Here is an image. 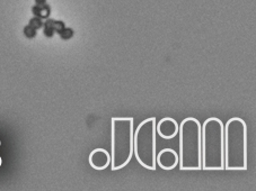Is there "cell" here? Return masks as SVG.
<instances>
[{
  "label": "cell",
  "instance_id": "cell-1",
  "mask_svg": "<svg viewBox=\"0 0 256 191\" xmlns=\"http://www.w3.org/2000/svg\"><path fill=\"white\" fill-rule=\"evenodd\" d=\"M224 168L247 170V125L240 117H232L224 125Z\"/></svg>",
  "mask_w": 256,
  "mask_h": 191
},
{
  "label": "cell",
  "instance_id": "cell-2",
  "mask_svg": "<svg viewBox=\"0 0 256 191\" xmlns=\"http://www.w3.org/2000/svg\"><path fill=\"white\" fill-rule=\"evenodd\" d=\"M201 130L202 125L194 117L183 119L178 125V166L180 171L202 170Z\"/></svg>",
  "mask_w": 256,
  "mask_h": 191
},
{
  "label": "cell",
  "instance_id": "cell-3",
  "mask_svg": "<svg viewBox=\"0 0 256 191\" xmlns=\"http://www.w3.org/2000/svg\"><path fill=\"white\" fill-rule=\"evenodd\" d=\"M202 170L222 171L224 124L217 117H210L202 125Z\"/></svg>",
  "mask_w": 256,
  "mask_h": 191
},
{
  "label": "cell",
  "instance_id": "cell-4",
  "mask_svg": "<svg viewBox=\"0 0 256 191\" xmlns=\"http://www.w3.org/2000/svg\"><path fill=\"white\" fill-rule=\"evenodd\" d=\"M134 122L132 117H113L111 121V169L121 170L134 155Z\"/></svg>",
  "mask_w": 256,
  "mask_h": 191
},
{
  "label": "cell",
  "instance_id": "cell-5",
  "mask_svg": "<svg viewBox=\"0 0 256 191\" xmlns=\"http://www.w3.org/2000/svg\"><path fill=\"white\" fill-rule=\"evenodd\" d=\"M156 118L149 117L139 124L134 133V154L141 167L155 171L156 163Z\"/></svg>",
  "mask_w": 256,
  "mask_h": 191
},
{
  "label": "cell",
  "instance_id": "cell-6",
  "mask_svg": "<svg viewBox=\"0 0 256 191\" xmlns=\"http://www.w3.org/2000/svg\"><path fill=\"white\" fill-rule=\"evenodd\" d=\"M88 162L94 170L103 171L111 164V154L104 149H96L90 152Z\"/></svg>",
  "mask_w": 256,
  "mask_h": 191
},
{
  "label": "cell",
  "instance_id": "cell-7",
  "mask_svg": "<svg viewBox=\"0 0 256 191\" xmlns=\"http://www.w3.org/2000/svg\"><path fill=\"white\" fill-rule=\"evenodd\" d=\"M156 163L165 171H170L178 164V153L172 149H164L156 155Z\"/></svg>",
  "mask_w": 256,
  "mask_h": 191
},
{
  "label": "cell",
  "instance_id": "cell-8",
  "mask_svg": "<svg viewBox=\"0 0 256 191\" xmlns=\"http://www.w3.org/2000/svg\"><path fill=\"white\" fill-rule=\"evenodd\" d=\"M156 132L162 139H174L178 133V124L173 118L165 117L160 123L156 124Z\"/></svg>",
  "mask_w": 256,
  "mask_h": 191
},
{
  "label": "cell",
  "instance_id": "cell-9",
  "mask_svg": "<svg viewBox=\"0 0 256 191\" xmlns=\"http://www.w3.org/2000/svg\"><path fill=\"white\" fill-rule=\"evenodd\" d=\"M32 11L35 17H38V18H48V15H50V6L44 5V6H34L32 8Z\"/></svg>",
  "mask_w": 256,
  "mask_h": 191
},
{
  "label": "cell",
  "instance_id": "cell-10",
  "mask_svg": "<svg viewBox=\"0 0 256 191\" xmlns=\"http://www.w3.org/2000/svg\"><path fill=\"white\" fill-rule=\"evenodd\" d=\"M54 20H52V19H48L46 21V25H44V35L48 37H52V35L54 34Z\"/></svg>",
  "mask_w": 256,
  "mask_h": 191
},
{
  "label": "cell",
  "instance_id": "cell-11",
  "mask_svg": "<svg viewBox=\"0 0 256 191\" xmlns=\"http://www.w3.org/2000/svg\"><path fill=\"white\" fill-rule=\"evenodd\" d=\"M30 26H32L33 28L38 30V28H41L43 26V21L41 18H38V17H35V18H32L30 20Z\"/></svg>",
  "mask_w": 256,
  "mask_h": 191
},
{
  "label": "cell",
  "instance_id": "cell-12",
  "mask_svg": "<svg viewBox=\"0 0 256 191\" xmlns=\"http://www.w3.org/2000/svg\"><path fill=\"white\" fill-rule=\"evenodd\" d=\"M24 34L26 35V37L28 38H33L35 35H36V29L33 28L32 26H26V27L24 28Z\"/></svg>",
  "mask_w": 256,
  "mask_h": 191
},
{
  "label": "cell",
  "instance_id": "cell-13",
  "mask_svg": "<svg viewBox=\"0 0 256 191\" xmlns=\"http://www.w3.org/2000/svg\"><path fill=\"white\" fill-rule=\"evenodd\" d=\"M59 34L62 39H69L72 38V36L74 35V30L72 28H64V30H61Z\"/></svg>",
  "mask_w": 256,
  "mask_h": 191
},
{
  "label": "cell",
  "instance_id": "cell-14",
  "mask_svg": "<svg viewBox=\"0 0 256 191\" xmlns=\"http://www.w3.org/2000/svg\"><path fill=\"white\" fill-rule=\"evenodd\" d=\"M54 32L60 33L61 30H64L66 28L64 23H62V21H54Z\"/></svg>",
  "mask_w": 256,
  "mask_h": 191
},
{
  "label": "cell",
  "instance_id": "cell-15",
  "mask_svg": "<svg viewBox=\"0 0 256 191\" xmlns=\"http://www.w3.org/2000/svg\"><path fill=\"white\" fill-rule=\"evenodd\" d=\"M35 2H36V6L46 5V0H35Z\"/></svg>",
  "mask_w": 256,
  "mask_h": 191
},
{
  "label": "cell",
  "instance_id": "cell-16",
  "mask_svg": "<svg viewBox=\"0 0 256 191\" xmlns=\"http://www.w3.org/2000/svg\"><path fill=\"white\" fill-rule=\"evenodd\" d=\"M2 158H0V167H2Z\"/></svg>",
  "mask_w": 256,
  "mask_h": 191
},
{
  "label": "cell",
  "instance_id": "cell-17",
  "mask_svg": "<svg viewBox=\"0 0 256 191\" xmlns=\"http://www.w3.org/2000/svg\"><path fill=\"white\" fill-rule=\"evenodd\" d=\"M0 145H2V142H0Z\"/></svg>",
  "mask_w": 256,
  "mask_h": 191
}]
</instances>
